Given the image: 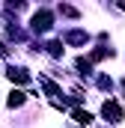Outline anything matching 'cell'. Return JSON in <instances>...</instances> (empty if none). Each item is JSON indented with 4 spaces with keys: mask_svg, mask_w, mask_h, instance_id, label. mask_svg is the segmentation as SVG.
I'll use <instances>...</instances> for the list:
<instances>
[{
    "mask_svg": "<svg viewBox=\"0 0 125 128\" xmlns=\"http://www.w3.org/2000/svg\"><path fill=\"white\" fill-rule=\"evenodd\" d=\"M98 86H101V90H113V80H110V78H98Z\"/></svg>",
    "mask_w": 125,
    "mask_h": 128,
    "instance_id": "9",
    "label": "cell"
},
{
    "mask_svg": "<svg viewBox=\"0 0 125 128\" xmlns=\"http://www.w3.org/2000/svg\"><path fill=\"white\" fill-rule=\"evenodd\" d=\"M101 116L113 125V122H122V107L116 104V101H104L101 104Z\"/></svg>",
    "mask_w": 125,
    "mask_h": 128,
    "instance_id": "2",
    "label": "cell"
},
{
    "mask_svg": "<svg viewBox=\"0 0 125 128\" xmlns=\"http://www.w3.org/2000/svg\"><path fill=\"white\" fill-rule=\"evenodd\" d=\"M6 74H9V80H12V84H21V86H24V84H30V74H27L24 68H15V66H12Z\"/></svg>",
    "mask_w": 125,
    "mask_h": 128,
    "instance_id": "3",
    "label": "cell"
},
{
    "mask_svg": "<svg viewBox=\"0 0 125 128\" xmlns=\"http://www.w3.org/2000/svg\"><path fill=\"white\" fill-rule=\"evenodd\" d=\"M33 33H48L51 30V12H48V9H39V12H36V15H33Z\"/></svg>",
    "mask_w": 125,
    "mask_h": 128,
    "instance_id": "1",
    "label": "cell"
},
{
    "mask_svg": "<svg viewBox=\"0 0 125 128\" xmlns=\"http://www.w3.org/2000/svg\"><path fill=\"white\" fill-rule=\"evenodd\" d=\"M66 42H68V45H84V42H86V33L74 30V33H68V36H66Z\"/></svg>",
    "mask_w": 125,
    "mask_h": 128,
    "instance_id": "6",
    "label": "cell"
},
{
    "mask_svg": "<svg viewBox=\"0 0 125 128\" xmlns=\"http://www.w3.org/2000/svg\"><path fill=\"white\" fill-rule=\"evenodd\" d=\"M122 90H125V80H122Z\"/></svg>",
    "mask_w": 125,
    "mask_h": 128,
    "instance_id": "10",
    "label": "cell"
},
{
    "mask_svg": "<svg viewBox=\"0 0 125 128\" xmlns=\"http://www.w3.org/2000/svg\"><path fill=\"white\" fill-rule=\"evenodd\" d=\"M48 51H51L54 57H60V54H62V42H51V45H48Z\"/></svg>",
    "mask_w": 125,
    "mask_h": 128,
    "instance_id": "8",
    "label": "cell"
},
{
    "mask_svg": "<svg viewBox=\"0 0 125 128\" xmlns=\"http://www.w3.org/2000/svg\"><path fill=\"white\" fill-rule=\"evenodd\" d=\"M74 66H78V72H80V74H90V72H92V63H90V60H84V57H80Z\"/></svg>",
    "mask_w": 125,
    "mask_h": 128,
    "instance_id": "7",
    "label": "cell"
},
{
    "mask_svg": "<svg viewBox=\"0 0 125 128\" xmlns=\"http://www.w3.org/2000/svg\"><path fill=\"white\" fill-rule=\"evenodd\" d=\"M27 101V96L21 92V90H12V96H9V107H21Z\"/></svg>",
    "mask_w": 125,
    "mask_h": 128,
    "instance_id": "4",
    "label": "cell"
},
{
    "mask_svg": "<svg viewBox=\"0 0 125 128\" xmlns=\"http://www.w3.org/2000/svg\"><path fill=\"white\" fill-rule=\"evenodd\" d=\"M72 116H74V122H80V125H90V122H92V113H90V110H74Z\"/></svg>",
    "mask_w": 125,
    "mask_h": 128,
    "instance_id": "5",
    "label": "cell"
}]
</instances>
